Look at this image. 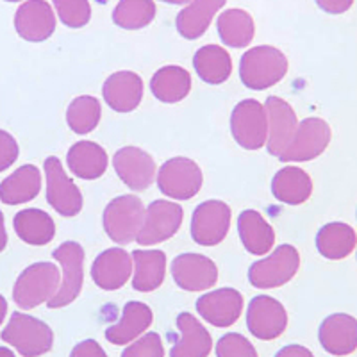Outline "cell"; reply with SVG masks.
Segmentation results:
<instances>
[{
	"label": "cell",
	"mask_w": 357,
	"mask_h": 357,
	"mask_svg": "<svg viewBox=\"0 0 357 357\" xmlns=\"http://www.w3.org/2000/svg\"><path fill=\"white\" fill-rule=\"evenodd\" d=\"M288 72V59L279 49L261 45L247 50L240 61V79L248 89L272 88L284 79Z\"/></svg>",
	"instance_id": "6da1fadb"
},
{
	"label": "cell",
	"mask_w": 357,
	"mask_h": 357,
	"mask_svg": "<svg viewBox=\"0 0 357 357\" xmlns=\"http://www.w3.org/2000/svg\"><path fill=\"white\" fill-rule=\"evenodd\" d=\"M61 275L56 264H31L18 275L13 288V301L22 309H34L43 302H49L59 289Z\"/></svg>",
	"instance_id": "7a4b0ae2"
},
{
	"label": "cell",
	"mask_w": 357,
	"mask_h": 357,
	"mask_svg": "<svg viewBox=\"0 0 357 357\" xmlns=\"http://www.w3.org/2000/svg\"><path fill=\"white\" fill-rule=\"evenodd\" d=\"M0 337L24 357H40L54 345V333L45 321L24 312H13Z\"/></svg>",
	"instance_id": "3957f363"
},
{
	"label": "cell",
	"mask_w": 357,
	"mask_h": 357,
	"mask_svg": "<svg viewBox=\"0 0 357 357\" xmlns=\"http://www.w3.org/2000/svg\"><path fill=\"white\" fill-rule=\"evenodd\" d=\"M301 268V254L293 245H280L248 270V280L257 289H273L288 284Z\"/></svg>",
	"instance_id": "277c9868"
},
{
	"label": "cell",
	"mask_w": 357,
	"mask_h": 357,
	"mask_svg": "<svg viewBox=\"0 0 357 357\" xmlns=\"http://www.w3.org/2000/svg\"><path fill=\"white\" fill-rule=\"evenodd\" d=\"M145 218V207L136 195L116 197L104 209V231L114 243L127 245L136 240Z\"/></svg>",
	"instance_id": "5b68a950"
},
{
	"label": "cell",
	"mask_w": 357,
	"mask_h": 357,
	"mask_svg": "<svg viewBox=\"0 0 357 357\" xmlns=\"http://www.w3.org/2000/svg\"><path fill=\"white\" fill-rule=\"evenodd\" d=\"M52 257L63 266V279L56 295L47 302L50 309L72 304L79 296L84 280V248L75 241H65L52 252Z\"/></svg>",
	"instance_id": "8992f818"
},
{
	"label": "cell",
	"mask_w": 357,
	"mask_h": 357,
	"mask_svg": "<svg viewBox=\"0 0 357 357\" xmlns=\"http://www.w3.org/2000/svg\"><path fill=\"white\" fill-rule=\"evenodd\" d=\"M231 130L236 143L245 151H259L268 139V116L261 102L254 98L241 100L232 109Z\"/></svg>",
	"instance_id": "52a82bcc"
},
{
	"label": "cell",
	"mask_w": 357,
	"mask_h": 357,
	"mask_svg": "<svg viewBox=\"0 0 357 357\" xmlns=\"http://www.w3.org/2000/svg\"><path fill=\"white\" fill-rule=\"evenodd\" d=\"M202 170L193 159H168L158 174V186L161 193L175 200H190L202 188Z\"/></svg>",
	"instance_id": "ba28073f"
},
{
	"label": "cell",
	"mask_w": 357,
	"mask_h": 357,
	"mask_svg": "<svg viewBox=\"0 0 357 357\" xmlns=\"http://www.w3.org/2000/svg\"><path fill=\"white\" fill-rule=\"evenodd\" d=\"M331 127L321 118L311 116L298 123L291 143L279 159L282 162H305L317 159L331 143Z\"/></svg>",
	"instance_id": "9c48e42d"
},
{
	"label": "cell",
	"mask_w": 357,
	"mask_h": 357,
	"mask_svg": "<svg viewBox=\"0 0 357 357\" xmlns=\"http://www.w3.org/2000/svg\"><path fill=\"white\" fill-rule=\"evenodd\" d=\"M183 218L184 211L178 204L168 202V200H154L146 207L145 218H143L136 240L143 247L170 240L183 225Z\"/></svg>",
	"instance_id": "30bf717a"
},
{
	"label": "cell",
	"mask_w": 357,
	"mask_h": 357,
	"mask_svg": "<svg viewBox=\"0 0 357 357\" xmlns=\"http://www.w3.org/2000/svg\"><path fill=\"white\" fill-rule=\"evenodd\" d=\"M231 227V207L222 200H206L191 218V238L202 247L222 243Z\"/></svg>",
	"instance_id": "8fae6325"
},
{
	"label": "cell",
	"mask_w": 357,
	"mask_h": 357,
	"mask_svg": "<svg viewBox=\"0 0 357 357\" xmlns=\"http://www.w3.org/2000/svg\"><path fill=\"white\" fill-rule=\"evenodd\" d=\"M47 175V200L63 216H75L82 209V195L72 178L65 174L61 161L56 155L45 159Z\"/></svg>",
	"instance_id": "7c38bea8"
},
{
	"label": "cell",
	"mask_w": 357,
	"mask_h": 357,
	"mask_svg": "<svg viewBox=\"0 0 357 357\" xmlns=\"http://www.w3.org/2000/svg\"><path fill=\"white\" fill-rule=\"evenodd\" d=\"M288 314L273 296H254L247 309V327L257 340H275L286 331Z\"/></svg>",
	"instance_id": "4fadbf2b"
},
{
	"label": "cell",
	"mask_w": 357,
	"mask_h": 357,
	"mask_svg": "<svg viewBox=\"0 0 357 357\" xmlns=\"http://www.w3.org/2000/svg\"><path fill=\"white\" fill-rule=\"evenodd\" d=\"M172 277L184 291H206L218 280V268L202 254H181L172 263Z\"/></svg>",
	"instance_id": "5bb4252c"
},
{
	"label": "cell",
	"mask_w": 357,
	"mask_h": 357,
	"mask_svg": "<svg viewBox=\"0 0 357 357\" xmlns=\"http://www.w3.org/2000/svg\"><path fill=\"white\" fill-rule=\"evenodd\" d=\"M264 109L268 116V152L279 158L291 143L298 127V120L293 107L279 97H268Z\"/></svg>",
	"instance_id": "9a60e30c"
},
{
	"label": "cell",
	"mask_w": 357,
	"mask_h": 357,
	"mask_svg": "<svg viewBox=\"0 0 357 357\" xmlns=\"http://www.w3.org/2000/svg\"><path fill=\"white\" fill-rule=\"evenodd\" d=\"M113 167L122 183L132 191H143L154 183L155 162L138 146H123L114 154Z\"/></svg>",
	"instance_id": "2e32d148"
},
{
	"label": "cell",
	"mask_w": 357,
	"mask_h": 357,
	"mask_svg": "<svg viewBox=\"0 0 357 357\" xmlns=\"http://www.w3.org/2000/svg\"><path fill=\"white\" fill-rule=\"evenodd\" d=\"M15 29L18 36L27 41L49 40L56 31V15L47 0H27L15 15Z\"/></svg>",
	"instance_id": "e0dca14e"
},
{
	"label": "cell",
	"mask_w": 357,
	"mask_h": 357,
	"mask_svg": "<svg viewBox=\"0 0 357 357\" xmlns=\"http://www.w3.org/2000/svg\"><path fill=\"white\" fill-rule=\"evenodd\" d=\"M197 311L215 327H231L243 311V296L232 288H222L206 293L197 301Z\"/></svg>",
	"instance_id": "ac0fdd59"
},
{
	"label": "cell",
	"mask_w": 357,
	"mask_h": 357,
	"mask_svg": "<svg viewBox=\"0 0 357 357\" xmlns=\"http://www.w3.org/2000/svg\"><path fill=\"white\" fill-rule=\"evenodd\" d=\"M318 340L325 352L333 356H350L357 350V320L347 312L325 318L318 331Z\"/></svg>",
	"instance_id": "d6986e66"
},
{
	"label": "cell",
	"mask_w": 357,
	"mask_h": 357,
	"mask_svg": "<svg viewBox=\"0 0 357 357\" xmlns=\"http://www.w3.org/2000/svg\"><path fill=\"white\" fill-rule=\"evenodd\" d=\"M132 273V257L123 248H107L91 264V279L104 291H116Z\"/></svg>",
	"instance_id": "ffe728a7"
},
{
	"label": "cell",
	"mask_w": 357,
	"mask_h": 357,
	"mask_svg": "<svg viewBox=\"0 0 357 357\" xmlns=\"http://www.w3.org/2000/svg\"><path fill=\"white\" fill-rule=\"evenodd\" d=\"M178 336L172 334L174 347L170 357H207L213 349L211 334L191 312H181L177 317Z\"/></svg>",
	"instance_id": "44dd1931"
},
{
	"label": "cell",
	"mask_w": 357,
	"mask_h": 357,
	"mask_svg": "<svg viewBox=\"0 0 357 357\" xmlns=\"http://www.w3.org/2000/svg\"><path fill=\"white\" fill-rule=\"evenodd\" d=\"M104 100L116 113H130L139 106L143 98V81L138 73L123 70L106 79L102 86Z\"/></svg>",
	"instance_id": "7402d4cb"
},
{
	"label": "cell",
	"mask_w": 357,
	"mask_h": 357,
	"mask_svg": "<svg viewBox=\"0 0 357 357\" xmlns=\"http://www.w3.org/2000/svg\"><path fill=\"white\" fill-rule=\"evenodd\" d=\"M154 321L152 309L143 302L130 301L123 307L122 318L106 331V340L113 345H127L130 341L138 340Z\"/></svg>",
	"instance_id": "603a6c76"
},
{
	"label": "cell",
	"mask_w": 357,
	"mask_h": 357,
	"mask_svg": "<svg viewBox=\"0 0 357 357\" xmlns=\"http://www.w3.org/2000/svg\"><path fill=\"white\" fill-rule=\"evenodd\" d=\"M238 234L250 254L254 256H264L266 252H270L275 243V232L273 227L263 215L254 209H247L238 216Z\"/></svg>",
	"instance_id": "cb8c5ba5"
},
{
	"label": "cell",
	"mask_w": 357,
	"mask_h": 357,
	"mask_svg": "<svg viewBox=\"0 0 357 357\" xmlns=\"http://www.w3.org/2000/svg\"><path fill=\"white\" fill-rule=\"evenodd\" d=\"M272 193L279 202L301 206L312 193V181L305 170L298 167L280 168L272 181Z\"/></svg>",
	"instance_id": "d4e9b609"
},
{
	"label": "cell",
	"mask_w": 357,
	"mask_h": 357,
	"mask_svg": "<svg viewBox=\"0 0 357 357\" xmlns=\"http://www.w3.org/2000/svg\"><path fill=\"white\" fill-rule=\"evenodd\" d=\"M40 190V170L34 165H24L0 183V200L8 206H20L36 199Z\"/></svg>",
	"instance_id": "484cf974"
},
{
	"label": "cell",
	"mask_w": 357,
	"mask_h": 357,
	"mask_svg": "<svg viewBox=\"0 0 357 357\" xmlns=\"http://www.w3.org/2000/svg\"><path fill=\"white\" fill-rule=\"evenodd\" d=\"M134 279L132 288L136 291L149 293L158 289L167 273V254L162 250H134Z\"/></svg>",
	"instance_id": "4316f807"
},
{
	"label": "cell",
	"mask_w": 357,
	"mask_h": 357,
	"mask_svg": "<svg viewBox=\"0 0 357 357\" xmlns=\"http://www.w3.org/2000/svg\"><path fill=\"white\" fill-rule=\"evenodd\" d=\"M227 0H191L177 15V31L186 40H199L206 33L216 13Z\"/></svg>",
	"instance_id": "83f0119b"
},
{
	"label": "cell",
	"mask_w": 357,
	"mask_h": 357,
	"mask_svg": "<svg viewBox=\"0 0 357 357\" xmlns=\"http://www.w3.org/2000/svg\"><path fill=\"white\" fill-rule=\"evenodd\" d=\"M68 168L84 181H95L107 170V154L98 143L77 142L66 155Z\"/></svg>",
	"instance_id": "f1b7e54d"
},
{
	"label": "cell",
	"mask_w": 357,
	"mask_h": 357,
	"mask_svg": "<svg viewBox=\"0 0 357 357\" xmlns=\"http://www.w3.org/2000/svg\"><path fill=\"white\" fill-rule=\"evenodd\" d=\"M13 225H15V232L18 234V238L24 243L34 245V247H43V245L50 243L56 234V223H54L52 216L41 209H34V207L17 213Z\"/></svg>",
	"instance_id": "f546056e"
},
{
	"label": "cell",
	"mask_w": 357,
	"mask_h": 357,
	"mask_svg": "<svg viewBox=\"0 0 357 357\" xmlns=\"http://www.w3.org/2000/svg\"><path fill=\"white\" fill-rule=\"evenodd\" d=\"M357 234L350 225L343 222H331L318 231L317 248L327 259H345L356 250Z\"/></svg>",
	"instance_id": "4dcf8cb0"
},
{
	"label": "cell",
	"mask_w": 357,
	"mask_h": 357,
	"mask_svg": "<svg viewBox=\"0 0 357 357\" xmlns=\"http://www.w3.org/2000/svg\"><path fill=\"white\" fill-rule=\"evenodd\" d=\"M195 72L207 84H222L232 73V59L220 45H204L193 57Z\"/></svg>",
	"instance_id": "1f68e13d"
},
{
	"label": "cell",
	"mask_w": 357,
	"mask_h": 357,
	"mask_svg": "<svg viewBox=\"0 0 357 357\" xmlns=\"http://www.w3.org/2000/svg\"><path fill=\"white\" fill-rule=\"evenodd\" d=\"M151 89L158 100L165 104H175L190 93L191 75L181 66H165L159 68L151 79Z\"/></svg>",
	"instance_id": "d6a6232c"
},
{
	"label": "cell",
	"mask_w": 357,
	"mask_h": 357,
	"mask_svg": "<svg viewBox=\"0 0 357 357\" xmlns=\"http://www.w3.org/2000/svg\"><path fill=\"white\" fill-rule=\"evenodd\" d=\"M218 34L223 45L232 49H245L248 47L256 33L254 20L243 9H227L218 17Z\"/></svg>",
	"instance_id": "836d02e7"
},
{
	"label": "cell",
	"mask_w": 357,
	"mask_h": 357,
	"mask_svg": "<svg viewBox=\"0 0 357 357\" xmlns=\"http://www.w3.org/2000/svg\"><path fill=\"white\" fill-rule=\"evenodd\" d=\"M102 116L100 102L95 97L82 95L73 98L72 104L66 109V123L75 134H89L95 130Z\"/></svg>",
	"instance_id": "e575fe53"
},
{
	"label": "cell",
	"mask_w": 357,
	"mask_h": 357,
	"mask_svg": "<svg viewBox=\"0 0 357 357\" xmlns=\"http://www.w3.org/2000/svg\"><path fill=\"white\" fill-rule=\"evenodd\" d=\"M155 17V4L152 0H120L113 11V22L127 31L146 27Z\"/></svg>",
	"instance_id": "d590c367"
},
{
	"label": "cell",
	"mask_w": 357,
	"mask_h": 357,
	"mask_svg": "<svg viewBox=\"0 0 357 357\" xmlns=\"http://www.w3.org/2000/svg\"><path fill=\"white\" fill-rule=\"evenodd\" d=\"M54 8L59 15V20L66 27H84L91 18V8L88 0H54Z\"/></svg>",
	"instance_id": "8d00e7d4"
},
{
	"label": "cell",
	"mask_w": 357,
	"mask_h": 357,
	"mask_svg": "<svg viewBox=\"0 0 357 357\" xmlns=\"http://www.w3.org/2000/svg\"><path fill=\"white\" fill-rule=\"evenodd\" d=\"M218 357H259L250 341L241 334L229 333L222 336L216 343Z\"/></svg>",
	"instance_id": "74e56055"
},
{
	"label": "cell",
	"mask_w": 357,
	"mask_h": 357,
	"mask_svg": "<svg viewBox=\"0 0 357 357\" xmlns=\"http://www.w3.org/2000/svg\"><path fill=\"white\" fill-rule=\"evenodd\" d=\"M122 357H165L161 336L158 333H149L138 337V341L123 350Z\"/></svg>",
	"instance_id": "f35d334b"
},
{
	"label": "cell",
	"mask_w": 357,
	"mask_h": 357,
	"mask_svg": "<svg viewBox=\"0 0 357 357\" xmlns=\"http://www.w3.org/2000/svg\"><path fill=\"white\" fill-rule=\"evenodd\" d=\"M20 149H18L17 139L11 134L0 129V172L8 170L11 165L18 159Z\"/></svg>",
	"instance_id": "ab89813d"
},
{
	"label": "cell",
	"mask_w": 357,
	"mask_h": 357,
	"mask_svg": "<svg viewBox=\"0 0 357 357\" xmlns=\"http://www.w3.org/2000/svg\"><path fill=\"white\" fill-rule=\"evenodd\" d=\"M70 357H107L104 349L95 340H84L73 347Z\"/></svg>",
	"instance_id": "60d3db41"
},
{
	"label": "cell",
	"mask_w": 357,
	"mask_h": 357,
	"mask_svg": "<svg viewBox=\"0 0 357 357\" xmlns=\"http://www.w3.org/2000/svg\"><path fill=\"white\" fill-rule=\"evenodd\" d=\"M318 8L329 15H341L352 8L354 0H317Z\"/></svg>",
	"instance_id": "b9f144b4"
},
{
	"label": "cell",
	"mask_w": 357,
	"mask_h": 357,
	"mask_svg": "<svg viewBox=\"0 0 357 357\" xmlns=\"http://www.w3.org/2000/svg\"><path fill=\"white\" fill-rule=\"evenodd\" d=\"M275 357H314L309 349L302 345H286L275 354Z\"/></svg>",
	"instance_id": "7bdbcfd3"
},
{
	"label": "cell",
	"mask_w": 357,
	"mask_h": 357,
	"mask_svg": "<svg viewBox=\"0 0 357 357\" xmlns=\"http://www.w3.org/2000/svg\"><path fill=\"white\" fill-rule=\"evenodd\" d=\"M6 245H8V232H6L4 215H2V211H0V252L4 250Z\"/></svg>",
	"instance_id": "ee69618b"
},
{
	"label": "cell",
	"mask_w": 357,
	"mask_h": 357,
	"mask_svg": "<svg viewBox=\"0 0 357 357\" xmlns=\"http://www.w3.org/2000/svg\"><path fill=\"white\" fill-rule=\"evenodd\" d=\"M6 314H8V302H6L4 296L0 295V325H2V321H4Z\"/></svg>",
	"instance_id": "f6af8a7d"
},
{
	"label": "cell",
	"mask_w": 357,
	"mask_h": 357,
	"mask_svg": "<svg viewBox=\"0 0 357 357\" xmlns=\"http://www.w3.org/2000/svg\"><path fill=\"white\" fill-rule=\"evenodd\" d=\"M0 357H17L13 354V350L6 349V347H0Z\"/></svg>",
	"instance_id": "bcb514c9"
},
{
	"label": "cell",
	"mask_w": 357,
	"mask_h": 357,
	"mask_svg": "<svg viewBox=\"0 0 357 357\" xmlns=\"http://www.w3.org/2000/svg\"><path fill=\"white\" fill-rule=\"evenodd\" d=\"M161 2H167V4H174V6H181V4H186L190 0H161Z\"/></svg>",
	"instance_id": "7dc6e473"
},
{
	"label": "cell",
	"mask_w": 357,
	"mask_h": 357,
	"mask_svg": "<svg viewBox=\"0 0 357 357\" xmlns=\"http://www.w3.org/2000/svg\"><path fill=\"white\" fill-rule=\"evenodd\" d=\"M6 2H20V0H6Z\"/></svg>",
	"instance_id": "c3c4849f"
}]
</instances>
